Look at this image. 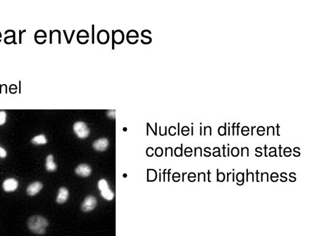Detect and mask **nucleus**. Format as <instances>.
Here are the masks:
<instances>
[{
	"label": "nucleus",
	"mask_w": 315,
	"mask_h": 236,
	"mask_svg": "<svg viewBox=\"0 0 315 236\" xmlns=\"http://www.w3.org/2000/svg\"><path fill=\"white\" fill-rule=\"evenodd\" d=\"M27 225L32 233L38 235H43L46 232L49 222L48 219L43 216L33 215L28 219Z\"/></svg>",
	"instance_id": "nucleus-1"
},
{
	"label": "nucleus",
	"mask_w": 315,
	"mask_h": 236,
	"mask_svg": "<svg viewBox=\"0 0 315 236\" xmlns=\"http://www.w3.org/2000/svg\"><path fill=\"white\" fill-rule=\"evenodd\" d=\"M98 187L101 191L102 196L107 201H111L114 198V193L110 189L109 185L105 179H102L99 182Z\"/></svg>",
	"instance_id": "nucleus-2"
},
{
	"label": "nucleus",
	"mask_w": 315,
	"mask_h": 236,
	"mask_svg": "<svg viewBox=\"0 0 315 236\" xmlns=\"http://www.w3.org/2000/svg\"><path fill=\"white\" fill-rule=\"evenodd\" d=\"M73 131L76 135L80 138H87L90 133L89 129L87 125L83 122H76L73 126Z\"/></svg>",
	"instance_id": "nucleus-3"
},
{
	"label": "nucleus",
	"mask_w": 315,
	"mask_h": 236,
	"mask_svg": "<svg viewBox=\"0 0 315 236\" xmlns=\"http://www.w3.org/2000/svg\"><path fill=\"white\" fill-rule=\"evenodd\" d=\"M96 204L97 200L94 196H88L84 201L81 208L84 212H89L96 207Z\"/></svg>",
	"instance_id": "nucleus-4"
},
{
	"label": "nucleus",
	"mask_w": 315,
	"mask_h": 236,
	"mask_svg": "<svg viewBox=\"0 0 315 236\" xmlns=\"http://www.w3.org/2000/svg\"><path fill=\"white\" fill-rule=\"evenodd\" d=\"M18 185V182L15 178H8L4 181L3 187L6 192H11L16 189Z\"/></svg>",
	"instance_id": "nucleus-5"
},
{
	"label": "nucleus",
	"mask_w": 315,
	"mask_h": 236,
	"mask_svg": "<svg viewBox=\"0 0 315 236\" xmlns=\"http://www.w3.org/2000/svg\"><path fill=\"white\" fill-rule=\"evenodd\" d=\"M43 184L40 182H35L28 186L27 188V193L30 196H33L38 194L43 188Z\"/></svg>",
	"instance_id": "nucleus-6"
},
{
	"label": "nucleus",
	"mask_w": 315,
	"mask_h": 236,
	"mask_svg": "<svg viewBox=\"0 0 315 236\" xmlns=\"http://www.w3.org/2000/svg\"><path fill=\"white\" fill-rule=\"evenodd\" d=\"M109 142L107 138H102L97 140L93 143V148L94 150L99 151H103L108 148Z\"/></svg>",
	"instance_id": "nucleus-7"
},
{
	"label": "nucleus",
	"mask_w": 315,
	"mask_h": 236,
	"mask_svg": "<svg viewBox=\"0 0 315 236\" xmlns=\"http://www.w3.org/2000/svg\"><path fill=\"white\" fill-rule=\"evenodd\" d=\"M76 173L81 177H87L91 174V167L86 164H81L78 166L76 169Z\"/></svg>",
	"instance_id": "nucleus-8"
},
{
	"label": "nucleus",
	"mask_w": 315,
	"mask_h": 236,
	"mask_svg": "<svg viewBox=\"0 0 315 236\" xmlns=\"http://www.w3.org/2000/svg\"><path fill=\"white\" fill-rule=\"evenodd\" d=\"M68 195H69L68 191L66 188L64 187H60L59 190V192L57 196L56 199L57 203H66V200L68 199Z\"/></svg>",
	"instance_id": "nucleus-9"
},
{
	"label": "nucleus",
	"mask_w": 315,
	"mask_h": 236,
	"mask_svg": "<svg viewBox=\"0 0 315 236\" xmlns=\"http://www.w3.org/2000/svg\"><path fill=\"white\" fill-rule=\"evenodd\" d=\"M46 169L49 172H54L57 169V165L54 161V157L52 154L48 155L46 157Z\"/></svg>",
	"instance_id": "nucleus-10"
},
{
	"label": "nucleus",
	"mask_w": 315,
	"mask_h": 236,
	"mask_svg": "<svg viewBox=\"0 0 315 236\" xmlns=\"http://www.w3.org/2000/svg\"><path fill=\"white\" fill-rule=\"evenodd\" d=\"M97 39L99 43L105 44L109 41V34L106 30H100L98 33Z\"/></svg>",
	"instance_id": "nucleus-11"
},
{
	"label": "nucleus",
	"mask_w": 315,
	"mask_h": 236,
	"mask_svg": "<svg viewBox=\"0 0 315 236\" xmlns=\"http://www.w3.org/2000/svg\"><path fill=\"white\" fill-rule=\"evenodd\" d=\"M32 143L34 145H45L47 143L48 140L45 135H38L34 136L31 140Z\"/></svg>",
	"instance_id": "nucleus-12"
},
{
	"label": "nucleus",
	"mask_w": 315,
	"mask_h": 236,
	"mask_svg": "<svg viewBox=\"0 0 315 236\" xmlns=\"http://www.w3.org/2000/svg\"><path fill=\"white\" fill-rule=\"evenodd\" d=\"M113 41L115 42V43L118 44H121L124 38V33L121 30H116V31H113Z\"/></svg>",
	"instance_id": "nucleus-13"
},
{
	"label": "nucleus",
	"mask_w": 315,
	"mask_h": 236,
	"mask_svg": "<svg viewBox=\"0 0 315 236\" xmlns=\"http://www.w3.org/2000/svg\"><path fill=\"white\" fill-rule=\"evenodd\" d=\"M236 178L237 182L236 185L238 186H242L244 183V173L243 172H238L236 174V176L235 177Z\"/></svg>",
	"instance_id": "nucleus-14"
},
{
	"label": "nucleus",
	"mask_w": 315,
	"mask_h": 236,
	"mask_svg": "<svg viewBox=\"0 0 315 236\" xmlns=\"http://www.w3.org/2000/svg\"><path fill=\"white\" fill-rule=\"evenodd\" d=\"M225 180V175L223 172H219L218 169H217V182H223Z\"/></svg>",
	"instance_id": "nucleus-15"
},
{
	"label": "nucleus",
	"mask_w": 315,
	"mask_h": 236,
	"mask_svg": "<svg viewBox=\"0 0 315 236\" xmlns=\"http://www.w3.org/2000/svg\"><path fill=\"white\" fill-rule=\"evenodd\" d=\"M218 133L221 136L227 135V123L225 124V126H220L218 129Z\"/></svg>",
	"instance_id": "nucleus-16"
},
{
	"label": "nucleus",
	"mask_w": 315,
	"mask_h": 236,
	"mask_svg": "<svg viewBox=\"0 0 315 236\" xmlns=\"http://www.w3.org/2000/svg\"><path fill=\"white\" fill-rule=\"evenodd\" d=\"M6 113L3 111H0V126L3 125L6 121Z\"/></svg>",
	"instance_id": "nucleus-17"
},
{
	"label": "nucleus",
	"mask_w": 315,
	"mask_h": 236,
	"mask_svg": "<svg viewBox=\"0 0 315 236\" xmlns=\"http://www.w3.org/2000/svg\"><path fill=\"white\" fill-rule=\"evenodd\" d=\"M201 181L206 182V175L204 172H199L198 173V182H200Z\"/></svg>",
	"instance_id": "nucleus-18"
},
{
	"label": "nucleus",
	"mask_w": 315,
	"mask_h": 236,
	"mask_svg": "<svg viewBox=\"0 0 315 236\" xmlns=\"http://www.w3.org/2000/svg\"><path fill=\"white\" fill-rule=\"evenodd\" d=\"M249 178H252V182H254L255 181L254 179V174L253 172H249L248 169H246V182H249Z\"/></svg>",
	"instance_id": "nucleus-19"
},
{
	"label": "nucleus",
	"mask_w": 315,
	"mask_h": 236,
	"mask_svg": "<svg viewBox=\"0 0 315 236\" xmlns=\"http://www.w3.org/2000/svg\"><path fill=\"white\" fill-rule=\"evenodd\" d=\"M230 154H232V156L233 157H237L239 154V150L237 147H234L232 149Z\"/></svg>",
	"instance_id": "nucleus-20"
},
{
	"label": "nucleus",
	"mask_w": 315,
	"mask_h": 236,
	"mask_svg": "<svg viewBox=\"0 0 315 236\" xmlns=\"http://www.w3.org/2000/svg\"><path fill=\"white\" fill-rule=\"evenodd\" d=\"M261 175V182H264V179L265 178L266 181L268 182H269V175L267 172H262L260 173Z\"/></svg>",
	"instance_id": "nucleus-21"
},
{
	"label": "nucleus",
	"mask_w": 315,
	"mask_h": 236,
	"mask_svg": "<svg viewBox=\"0 0 315 236\" xmlns=\"http://www.w3.org/2000/svg\"><path fill=\"white\" fill-rule=\"evenodd\" d=\"M213 150L215 151L213 153V156H214V157H217V156L221 157V154H220V148H218V147H215Z\"/></svg>",
	"instance_id": "nucleus-22"
},
{
	"label": "nucleus",
	"mask_w": 315,
	"mask_h": 236,
	"mask_svg": "<svg viewBox=\"0 0 315 236\" xmlns=\"http://www.w3.org/2000/svg\"><path fill=\"white\" fill-rule=\"evenodd\" d=\"M202 148L201 147H198V148H195V156L197 157V156H202Z\"/></svg>",
	"instance_id": "nucleus-23"
},
{
	"label": "nucleus",
	"mask_w": 315,
	"mask_h": 236,
	"mask_svg": "<svg viewBox=\"0 0 315 236\" xmlns=\"http://www.w3.org/2000/svg\"><path fill=\"white\" fill-rule=\"evenodd\" d=\"M272 133V135H275V127L273 126H268L267 127V135H270V133Z\"/></svg>",
	"instance_id": "nucleus-24"
},
{
	"label": "nucleus",
	"mask_w": 315,
	"mask_h": 236,
	"mask_svg": "<svg viewBox=\"0 0 315 236\" xmlns=\"http://www.w3.org/2000/svg\"><path fill=\"white\" fill-rule=\"evenodd\" d=\"M246 154V156H249V148L248 147H244L241 148V156H244V154Z\"/></svg>",
	"instance_id": "nucleus-25"
},
{
	"label": "nucleus",
	"mask_w": 315,
	"mask_h": 236,
	"mask_svg": "<svg viewBox=\"0 0 315 236\" xmlns=\"http://www.w3.org/2000/svg\"><path fill=\"white\" fill-rule=\"evenodd\" d=\"M7 156V152L2 147L0 146V157L2 158L5 157Z\"/></svg>",
	"instance_id": "nucleus-26"
},
{
	"label": "nucleus",
	"mask_w": 315,
	"mask_h": 236,
	"mask_svg": "<svg viewBox=\"0 0 315 236\" xmlns=\"http://www.w3.org/2000/svg\"><path fill=\"white\" fill-rule=\"evenodd\" d=\"M262 148H260V147H257L255 148V152H256V154H255L256 156L257 157H260V156H262Z\"/></svg>",
	"instance_id": "nucleus-27"
},
{
	"label": "nucleus",
	"mask_w": 315,
	"mask_h": 236,
	"mask_svg": "<svg viewBox=\"0 0 315 236\" xmlns=\"http://www.w3.org/2000/svg\"><path fill=\"white\" fill-rule=\"evenodd\" d=\"M300 148L299 147H296V148H294V151L296 153L294 154L293 155L295 156V157H299V156L300 155Z\"/></svg>",
	"instance_id": "nucleus-28"
},
{
	"label": "nucleus",
	"mask_w": 315,
	"mask_h": 236,
	"mask_svg": "<svg viewBox=\"0 0 315 236\" xmlns=\"http://www.w3.org/2000/svg\"><path fill=\"white\" fill-rule=\"evenodd\" d=\"M212 173L211 172V170H208L207 172V181L208 182H211V175Z\"/></svg>",
	"instance_id": "nucleus-29"
},
{
	"label": "nucleus",
	"mask_w": 315,
	"mask_h": 236,
	"mask_svg": "<svg viewBox=\"0 0 315 236\" xmlns=\"http://www.w3.org/2000/svg\"><path fill=\"white\" fill-rule=\"evenodd\" d=\"M270 178H279V175L276 172H273L271 174V177Z\"/></svg>",
	"instance_id": "nucleus-30"
},
{
	"label": "nucleus",
	"mask_w": 315,
	"mask_h": 236,
	"mask_svg": "<svg viewBox=\"0 0 315 236\" xmlns=\"http://www.w3.org/2000/svg\"><path fill=\"white\" fill-rule=\"evenodd\" d=\"M222 150H223V157H226L227 156V154H226V150H227V148L225 146V145H223L222 146Z\"/></svg>",
	"instance_id": "nucleus-31"
},
{
	"label": "nucleus",
	"mask_w": 315,
	"mask_h": 236,
	"mask_svg": "<svg viewBox=\"0 0 315 236\" xmlns=\"http://www.w3.org/2000/svg\"><path fill=\"white\" fill-rule=\"evenodd\" d=\"M257 131H262V132H265V129L264 127H263V126H259V127L257 128Z\"/></svg>",
	"instance_id": "nucleus-32"
},
{
	"label": "nucleus",
	"mask_w": 315,
	"mask_h": 236,
	"mask_svg": "<svg viewBox=\"0 0 315 236\" xmlns=\"http://www.w3.org/2000/svg\"><path fill=\"white\" fill-rule=\"evenodd\" d=\"M196 177H197V175H196V174H195V173H193V172H191V173L188 175V178H196Z\"/></svg>",
	"instance_id": "nucleus-33"
},
{
	"label": "nucleus",
	"mask_w": 315,
	"mask_h": 236,
	"mask_svg": "<svg viewBox=\"0 0 315 236\" xmlns=\"http://www.w3.org/2000/svg\"><path fill=\"white\" fill-rule=\"evenodd\" d=\"M269 156H270V157H273V156L277 157L276 151L270 152H269Z\"/></svg>",
	"instance_id": "nucleus-34"
},
{
	"label": "nucleus",
	"mask_w": 315,
	"mask_h": 236,
	"mask_svg": "<svg viewBox=\"0 0 315 236\" xmlns=\"http://www.w3.org/2000/svg\"><path fill=\"white\" fill-rule=\"evenodd\" d=\"M232 175V172H228L227 173V182H229L230 181V175Z\"/></svg>",
	"instance_id": "nucleus-35"
},
{
	"label": "nucleus",
	"mask_w": 315,
	"mask_h": 236,
	"mask_svg": "<svg viewBox=\"0 0 315 236\" xmlns=\"http://www.w3.org/2000/svg\"><path fill=\"white\" fill-rule=\"evenodd\" d=\"M241 131H244V132H249V127L248 126H244L241 129Z\"/></svg>",
	"instance_id": "nucleus-36"
},
{
	"label": "nucleus",
	"mask_w": 315,
	"mask_h": 236,
	"mask_svg": "<svg viewBox=\"0 0 315 236\" xmlns=\"http://www.w3.org/2000/svg\"><path fill=\"white\" fill-rule=\"evenodd\" d=\"M239 124L240 123H238L236 124V135H239Z\"/></svg>",
	"instance_id": "nucleus-37"
},
{
	"label": "nucleus",
	"mask_w": 315,
	"mask_h": 236,
	"mask_svg": "<svg viewBox=\"0 0 315 236\" xmlns=\"http://www.w3.org/2000/svg\"><path fill=\"white\" fill-rule=\"evenodd\" d=\"M283 153L286 157H289L291 156V153L289 152H283Z\"/></svg>",
	"instance_id": "nucleus-38"
},
{
	"label": "nucleus",
	"mask_w": 315,
	"mask_h": 236,
	"mask_svg": "<svg viewBox=\"0 0 315 236\" xmlns=\"http://www.w3.org/2000/svg\"><path fill=\"white\" fill-rule=\"evenodd\" d=\"M296 173H294V172H291V173H290V174H289V177H290V178H296Z\"/></svg>",
	"instance_id": "nucleus-39"
},
{
	"label": "nucleus",
	"mask_w": 315,
	"mask_h": 236,
	"mask_svg": "<svg viewBox=\"0 0 315 236\" xmlns=\"http://www.w3.org/2000/svg\"><path fill=\"white\" fill-rule=\"evenodd\" d=\"M259 170H256V181L257 182H259Z\"/></svg>",
	"instance_id": "nucleus-40"
},
{
	"label": "nucleus",
	"mask_w": 315,
	"mask_h": 236,
	"mask_svg": "<svg viewBox=\"0 0 315 236\" xmlns=\"http://www.w3.org/2000/svg\"><path fill=\"white\" fill-rule=\"evenodd\" d=\"M284 152H292V150L291 149V148L289 147H287L284 150Z\"/></svg>",
	"instance_id": "nucleus-41"
},
{
	"label": "nucleus",
	"mask_w": 315,
	"mask_h": 236,
	"mask_svg": "<svg viewBox=\"0 0 315 236\" xmlns=\"http://www.w3.org/2000/svg\"><path fill=\"white\" fill-rule=\"evenodd\" d=\"M226 154H227V156H228V157H229V156H231V154H230V148L229 147L227 148V152Z\"/></svg>",
	"instance_id": "nucleus-42"
},
{
	"label": "nucleus",
	"mask_w": 315,
	"mask_h": 236,
	"mask_svg": "<svg viewBox=\"0 0 315 236\" xmlns=\"http://www.w3.org/2000/svg\"><path fill=\"white\" fill-rule=\"evenodd\" d=\"M235 125H236V123H235V122H234V123H233V125H232V129H233L232 135H234V129H235V128H236V126H235Z\"/></svg>",
	"instance_id": "nucleus-43"
},
{
	"label": "nucleus",
	"mask_w": 315,
	"mask_h": 236,
	"mask_svg": "<svg viewBox=\"0 0 315 236\" xmlns=\"http://www.w3.org/2000/svg\"><path fill=\"white\" fill-rule=\"evenodd\" d=\"M281 150H282V146H281V145H280L279 146V151H280V156L281 157L282 156V152H281Z\"/></svg>",
	"instance_id": "nucleus-44"
},
{
	"label": "nucleus",
	"mask_w": 315,
	"mask_h": 236,
	"mask_svg": "<svg viewBox=\"0 0 315 236\" xmlns=\"http://www.w3.org/2000/svg\"><path fill=\"white\" fill-rule=\"evenodd\" d=\"M257 134L260 136H262V135H264L265 134V132H262V131H257Z\"/></svg>",
	"instance_id": "nucleus-45"
},
{
	"label": "nucleus",
	"mask_w": 315,
	"mask_h": 236,
	"mask_svg": "<svg viewBox=\"0 0 315 236\" xmlns=\"http://www.w3.org/2000/svg\"><path fill=\"white\" fill-rule=\"evenodd\" d=\"M287 176V173L286 172H282L281 173V178H286Z\"/></svg>",
	"instance_id": "nucleus-46"
},
{
	"label": "nucleus",
	"mask_w": 315,
	"mask_h": 236,
	"mask_svg": "<svg viewBox=\"0 0 315 236\" xmlns=\"http://www.w3.org/2000/svg\"><path fill=\"white\" fill-rule=\"evenodd\" d=\"M270 179L273 182H277L279 180L278 178H270Z\"/></svg>",
	"instance_id": "nucleus-47"
},
{
	"label": "nucleus",
	"mask_w": 315,
	"mask_h": 236,
	"mask_svg": "<svg viewBox=\"0 0 315 236\" xmlns=\"http://www.w3.org/2000/svg\"><path fill=\"white\" fill-rule=\"evenodd\" d=\"M289 180L290 182H294L296 181V178H290L289 179Z\"/></svg>",
	"instance_id": "nucleus-48"
},
{
	"label": "nucleus",
	"mask_w": 315,
	"mask_h": 236,
	"mask_svg": "<svg viewBox=\"0 0 315 236\" xmlns=\"http://www.w3.org/2000/svg\"><path fill=\"white\" fill-rule=\"evenodd\" d=\"M204 155L206 157V156H207V157H209V156L211 155V152L210 151L206 152Z\"/></svg>",
	"instance_id": "nucleus-49"
},
{
	"label": "nucleus",
	"mask_w": 315,
	"mask_h": 236,
	"mask_svg": "<svg viewBox=\"0 0 315 236\" xmlns=\"http://www.w3.org/2000/svg\"><path fill=\"white\" fill-rule=\"evenodd\" d=\"M287 180V178L286 177V178H281L280 179V181L282 182H286V181Z\"/></svg>",
	"instance_id": "nucleus-50"
},
{
	"label": "nucleus",
	"mask_w": 315,
	"mask_h": 236,
	"mask_svg": "<svg viewBox=\"0 0 315 236\" xmlns=\"http://www.w3.org/2000/svg\"><path fill=\"white\" fill-rule=\"evenodd\" d=\"M270 152L276 151V148L275 147H271L270 148Z\"/></svg>",
	"instance_id": "nucleus-51"
},
{
	"label": "nucleus",
	"mask_w": 315,
	"mask_h": 236,
	"mask_svg": "<svg viewBox=\"0 0 315 236\" xmlns=\"http://www.w3.org/2000/svg\"><path fill=\"white\" fill-rule=\"evenodd\" d=\"M256 128V126H252L251 127V135H253L254 134V129Z\"/></svg>",
	"instance_id": "nucleus-52"
},
{
	"label": "nucleus",
	"mask_w": 315,
	"mask_h": 236,
	"mask_svg": "<svg viewBox=\"0 0 315 236\" xmlns=\"http://www.w3.org/2000/svg\"><path fill=\"white\" fill-rule=\"evenodd\" d=\"M242 132V134L244 136L246 135H248L249 134V132H244V131H241Z\"/></svg>",
	"instance_id": "nucleus-53"
},
{
	"label": "nucleus",
	"mask_w": 315,
	"mask_h": 236,
	"mask_svg": "<svg viewBox=\"0 0 315 236\" xmlns=\"http://www.w3.org/2000/svg\"><path fill=\"white\" fill-rule=\"evenodd\" d=\"M232 182H235V173L234 172L232 173Z\"/></svg>",
	"instance_id": "nucleus-54"
},
{
	"label": "nucleus",
	"mask_w": 315,
	"mask_h": 236,
	"mask_svg": "<svg viewBox=\"0 0 315 236\" xmlns=\"http://www.w3.org/2000/svg\"><path fill=\"white\" fill-rule=\"evenodd\" d=\"M188 180H189V181H190V182H195V181L196 178H188Z\"/></svg>",
	"instance_id": "nucleus-55"
},
{
	"label": "nucleus",
	"mask_w": 315,
	"mask_h": 236,
	"mask_svg": "<svg viewBox=\"0 0 315 236\" xmlns=\"http://www.w3.org/2000/svg\"><path fill=\"white\" fill-rule=\"evenodd\" d=\"M276 128H277V135H280V133H279V129H280V126L279 124H277V126H276Z\"/></svg>",
	"instance_id": "nucleus-56"
},
{
	"label": "nucleus",
	"mask_w": 315,
	"mask_h": 236,
	"mask_svg": "<svg viewBox=\"0 0 315 236\" xmlns=\"http://www.w3.org/2000/svg\"><path fill=\"white\" fill-rule=\"evenodd\" d=\"M264 150H265V156L266 157L268 156V155H267V154H266V150H267V146H266V145H265V146H264Z\"/></svg>",
	"instance_id": "nucleus-57"
},
{
	"label": "nucleus",
	"mask_w": 315,
	"mask_h": 236,
	"mask_svg": "<svg viewBox=\"0 0 315 236\" xmlns=\"http://www.w3.org/2000/svg\"><path fill=\"white\" fill-rule=\"evenodd\" d=\"M210 150H211V148H210L209 147H206V148H204V151H205V152L209 151Z\"/></svg>",
	"instance_id": "nucleus-58"
},
{
	"label": "nucleus",
	"mask_w": 315,
	"mask_h": 236,
	"mask_svg": "<svg viewBox=\"0 0 315 236\" xmlns=\"http://www.w3.org/2000/svg\"><path fill=\"white\" fill-rule=\"evenodd\" d=\"M185 152H192V150L190 148H186V150H185Z\"/></svg>",
	"instance_id": "nucleus-59"
},
{
	"label": "nucleus",
	"mask_w": 315,
	"mask_h": 236,
	"mask_svg": "<svg viewBox=\"0 0 315 236\" xmlns=\"http://www.w3.org/2000/svg\"><path fill=\"white\" fill-rule=\"evenodd\" d=\"M176 152H177V154L178 156H179V155H180L181 150H180V149H179V148H177V149L176 150Z\"/></svg>",
	"instance_id": "nucleus-60"
},
{
	"label": "nucleus",
	"mask_w": 315,
	"mask_h": 236,
	"mask_svg": "<svg viewBox=\"0 0 315 236\" xmlns=\"http://www.w3.org/2000/svg\"><path fill=\"white\" fill-rule=\"evenodd\" d=\"M230 129H231L230 126H228V135H229V136L231 135V132H230Z\"/></svg>",
	"instance_id": "nucleus-61"
},
{
	"label": "nucleus",
	"mask_w": 315,
	"mask_h": 236,
	"mask_svg": "<svg viewBox=\"0 0 315 236\" xmlns=\"http://www.w3.org/2000/svg\"><path fill=\"white\" fill-rule=\"evenodd\" d=\"M200 135H202V126H200Z\"/></svg>",
	"instance_id": "nucleus-62"
},
{
	"label": "nucleus",
	"mask_w": 315,
	"mask_h": 236,
	"mask_svg": "<svg viewBox=\"0 0 315 236\" xmlns=\"http://www.w3.org/2000/svg\"><path fill=\"white\" fill-rule=\"evenodd\" d=\"M192 135H193V127H192Z\"/></svg>",
	"instance_id": "nucleus-63"
}]
</instances>
